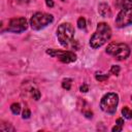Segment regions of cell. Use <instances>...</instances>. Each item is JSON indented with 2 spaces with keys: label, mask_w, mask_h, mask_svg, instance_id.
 I'll list each match as a JSON object with an SVG mask.
<instances>
[{
  "label": "cell",
  "mask_w": 132,
  "mask_h": 132,
  "mask_svg": "<svg viewBox=\"0 0 132 132\" xmlns=\"http://www.w3.org/2000/svg\"><path fill=\"white\" fill-rule=\"evenodd\" d=\"M111 37V29L108 24L101 22L97 25V29L90 38V45L93 48H98L106 43Z\"/></svg>",
  "instance_id": "cell-1"
},
{
  "label": "cell",
  "mask_w": 132,
  "mask_h": 132,
  "mask_svg": "<svg viewBox=\"0 0 132 132\" xmlns=\"http://www.w3.org/2000/svg\"><path fill=\"white\" fill-rule=\"evenodd\" d=\"M57 38L61 45L73 46L74 45V28L69 23L61 24L57 29Z\"/></svg>",
  "instance_id": "cell-2"
},
{
  "label": "cell",
  "mask_w": 132,
  "mask_h": 132,
  "mask_svg": "<svg viewBox=\"0 0 132 132\" xmlns=\"http://www.w3.org/2000/svg\"><path fill=\"white\" fill-rule=\"evenodd\" d=\"M106 53L119 61L126 60L130 56V47L126 43L113 42L106 47Z\"/></svg>",
  "instance_id": "cell-3"
},
{
  "label": "cell",
  "mask_w": 132,
  "mask_h": 132,
  "mask_svg": "<svg viewBox=\"0 0 132 132\" xmlns=\"http://www.w3.org/2000/svg\"><path fill=\"white\" fill-rule=\"evenodd\" d=\"M54 16L45 12H35L30 19V26L33 30H41L53 23Z\"/></svg>",
  "instance_id": "cell-4"
},
{
  "label": "cell",
  "mask_w": 132,
  "mask_h": 132,
  "mask_svg": "<svg viewBox=\"0 0 132 132\" xmlns=\"http://www.w3.org/2000/svg\"><path fill=\"white\" fill-rule=\"evenodd\" d=\"M119 103V96L116 93L105 94L100 101V108L106 113H114Z\"/></svg>",
  "instance_id": "cell-5"
},
{
  "label": "cell",
  "mask_w": 132,
  "mask_h": 132,
  "mask_svg": "<svg viewBox=\"0 0 132 132\" xmlns=\"http://www.w3.org/2000/svg\"><path fill=\"white\" fill-rule=\"evenodd\" d=\"M132 25V4L122 8L116 18V26L118 28H124Z\"/></svg>",
  "instance_id": "cell-6"
},
{
  "label": "cell",
  "mask_w": 132,
  "mask_h": 132,
  "mask_svg": "<svg viewBox=\"0 0 132 132\" xmlns=\"http://www.w3.org/2000/svg\"><path fill=\"white\" fill-rule=\"evenodd\" d=\"M46 54L52 57H56L62 63H72L76 61V55L71 51H59V50L48 48L46 50Z\"/></svg>",
  "instance_id": "cell-7"
},
{
  "label": "cell",
  "mask_w": 132,
  "mask_h": 132,
  "mask_svg": "<svg viewBox=\"0 0 132 132\" xmlns=\"http://www.w3.org/2000/svg\"><path fill=\"white\" fill-rule=\"evenodd\" d=\"M28 28V23L25 18H13L9 21L7 31L12 33H22Z\"/></svg>",
  "instance_id": "cell-8"
},
{
  "label": "cell",
  "mask_w": 132,
  "mask_h": 132,
  "mask_svg": "<svg viewBox=\"0 0 132 132\" xmlns=\"http://www.w3.org/2000/svg\"><path fill=\"white\" fill-rule=\"evenodd\" d=\"M98 12H99L100 15H102L104 18H108V16L111 15L110 7L106 3H100L98 5Z\"/></svg>",
  "instance_id": "cell-9"
},
{
  "label": "cell",
  "mask_w": 132,
  "mask_h": 132,
  "mask_svg": "<svg viewBox=\"0 0 132 132\" xmlns=\"http://www.w3.org/2000/svg\"><path fill=\"white\" fill-rule=\"evenodd\" d=\"M114 4H116V7L122 9V8H125V7L129 6V5H131L132 4V0H116Z\"/></svg>",
  "instance_id": "cell-10"
},
{
  "label": "cell",
  "mask_w": 132,
  "mask_h": 132,
  "mask_svg": "<svg viewBox=\"0 0 132 132\" xmlns=\"http://www.w3.org/2000/svg\"><path fill=\"white\" fill-rule=\"evenodd\" d=\"M122 114L125 119H128V120L132 119V110L128 106H125L122 108Z\"/></svg>",
  "instance_id": "cell-11"
},
{
  "label": "cell",
  "mask_w": 132,
  "mask_h": 132,
  "mask_svg": "<svg viewBox=\"0 0 132 132\" xmlns=\"http://www.w3.org/2000/svg\"><path fill=\"white\" fill-rule=\"evenodd\" d=\"M10 110L13 114H19L21 112V105L20 103H12L10 105Z\"/></svg>",
  "instance_id": "cell-12"
},
{
  "label": "cell",
  "mask_w": 132,
  "mask_h": 132,
  "mask_svg": "<svg viewBox=\"0 0 132 132\" xmlns=\"http://www.w3.org/2000/svg\"><path fill=\"white\" fill-rule=\"evenodd\" d=\"M71 78H65L62 80V88L65 90H70L71 88Z\"/></svg>",
  "instance_id": "cell-13"
},
{
  "label": "cell",
  "mask_w": 132,
  "mask_h": 132,
  "mask_svg": "<svg viewBox=\"0 0 132 132\" xmlns=\"http://www.w3.org/2000/svg\"><path fill=\"white\" fill-rule=\"evenodd\" d=\"M4 125H5L4 123H2V124L0 125V130H1V131H6V132H7V131H14V128H13L10 124H8V126H6V127H4Z\"/></svg>",
  "instance_id": "cell-14"
},
{
  "label": "cell",
  "mask_w": 132,
  "mask_h": 132,
  "mask_svg": "<svg viewBox=\"0 0 132 132\" xmlns=\"http://www.w3.org/2000/svg\"><path fill=\"white\" fill-rule=\"evenodd\" d=\"M77 27H78L79 29H85V28H86V20H85L82 16L77 20Z\"/></svg>",
  "instance_id": "cell-15"
},
{
  "label": "cell",
  "mask_w": 132,
  "mask_h": 132,
  "mask_svg": "<svg viewBox=\"0 0 132 132\" xmlns=\"http://www.w3.org/2000/svg\"><path fill=\"white\" fill-rule=\"evenodd\" d=\"M120 70H121L120 66H118V65H112L111 68H110V73L113 74V75H118V74L120 73Z\"/></svg>",
  "instance_id": "cell-16"
},
{
  "label": "cell",
  "mask_w": 132,
  "mask_h": 132,
  "mask_svg": "<svg viewBox=\"0 0 132 132\" xmlns=\"http://www.w3.org/2000/svg\"><path fill=\"white\" fill-rule=\"evenodd\" d=\"M31 94H32L33 99H35V100H38V99L40 98V92H39L37 89H32Z\"/></svg>",
  "instance_id": "cell-17"
},
{
  "label": "cell",
  "mask_w": 132,
  "mask_h": 132,
  "mask_svg": "<svg viewBox=\"0 0 132 132\" xmlns=\"http://www.w3.org/2000/svg\"><path fill=\"white\" fill-rule=\"evenodd\" d=\"M95 77H96L97 80H99V81H103V80H105V79L108 78V74H99V73H97Z\"/></svg>",
  "instance_id": "cell-18"
},
{
  "label": "cell",
  "mask_w": 132,
  "mask_h": 132,
  "mask_svg": "<svg viewBox=\"0 0 132 132\" xmlns=\"http://www.w3.org/2000/svg\"><path fill=\"white\" fill-rule=\"evenodd\" d=\"M30 116H31V111H30V109L29 108H25L24 109V111H23V119H29L30 118Z\"/></svg>",
  "instance_id": "cell-19"
},
{
  "label": "cell",
  "mask_w": 132,
  "mask_h": 132,
  "mask_svg": "<svg viewBox=\"0 0 132 132\" xmlns=\"http://www.w3.org/2000/svg\"><path fill=\"white\" fill-rule=\"evenodd\" d=\"M122 128H123V126H120V125H117V124H116V126L112 127L111 131H112V132H120V131H122Z\"/></svg>",
  "instance_id": "cell-20"
},
{
  "label": "cell",
  "mask_w": 132,
  "mask_h": 132,
  "mask_svg": "<svg viewBox=\"0 0 132 132\" xmlns=\"http://www.w3.org/2000/svg\"><path fill=\"white\" fill-rule=\"evenodd\" d=\"M79 90H80V92H84V93H86V92H88V91H89V87H88L86 84H84V85H81V86H80Z\"/></svg>",
  "instance_id": "cell-21"
},
{
  "label": "cell",
  "mask_w": 132,
  "mask_h": 132,
  "mask_svg": "<svg viewBox=\"0 0 132 132\" xmlns=\"http://www.w3.org/2000/svg\"><path fill=\"white\" fill-rule=\"evenodd\" d=\"M116 124H117V125H120V126H123V125H124V120H123L122 118H119V119H117Z\"/></svg>",
  "instance_id": "cell-22"
},
{
  "label": "cell",
  "mask_w": 132,
  "mask_h": 132,
  "mask_svg": "<svg viewBox=\"0 0 132 132\" xmlns=\"http://www.w3.org/2000/svg\"><path fill=\"white\" fill-rule=\"evenodd\" d=\"M45 3H46V6H48V7L54 6V1L53 0H45Z\"/></svg>",
  "instance_id": "cell-23"
}]
</instances>
